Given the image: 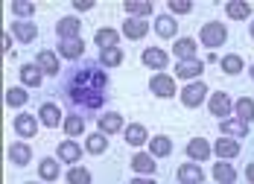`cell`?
Masks as SVG:
<instances>
[{"label": "cell", "instance_id": "1", "mask_svg": "<svg viewBox=\"0 0 254 184\" xmlns=\"http://www.w3.org/2000/svg\"><path fill=\"white\" fill-rule=\"evenodd\" d=\"M105 88H108V76H105L102 67H94V64L76 67L67 79V85H64L70 103L79 105V108H100Z\"/></svg>", "mask_w": 254, "mask_h": 184}, {"label": "cell", "instance_id": "2", "mask_svg": "<svg viewBox=\"0 0 254 184\" xmlns=\"http://www.w3.org/2000/svg\"><path fill=\"white\" fill-rule=\"evenodd\" d=\"M199 41L207 50H219L228 41V26L222 24V21H204L202 29H199Z\"/></svg>", "mask_w": 254, "mask_h": 184}, {"label": "cell", "instance_id": "3", "mask_svg": "<svg viewBox=\"0 0 254 184\" xmlns=\"http://www.w3.org/2000/svg\"><path fill=\"white\" fill-rule=\"evenodd\" d=\"M207 111L216 120H228V117H234V100H231L225 91H213L207 97Z\"/></svg>", "mask_w": 254, "mask_h": 184}, {"label": "cell", "instance_id": "4", "mask_svg": "<svg viewBox=\"0 0 254 184\" xmlns=\"http://www.w3.org/2000/svg\"><path fill=\"white\" fill-rule=\"evenodd\" d=\"M204 97H207V85H204L202 79L187 82V85L181 88V105H187V108H199V105L204 103Z\"/></svg>", "mask_w": 254, "mask_h": 184}, {"label": "cell", "instance_id": "5", "mask_svg": "<svg viewBox=\"0 0 254 184\" xmlns=\"http://www.w3.org/2000/svg\"><path fill=\"white\" fill-rule=\"evenodd\" d=\"M140 59H143V67H149L155 73H164V67H170V53L161 47H146Z\"/></svg>", "mask_w": 254, "mask_h": 184}, {"label": "cell", "instance_id": "6", "mask_svg": "<svg viewBox=\"0 0 254 184\" xmlns=\"http://www.w3.org/2000/svg\"><path fill=\"white\" fill-rule=\"evenodd\" d=\"M82 152H85V146H79L73 137H67V140H62L56 146V158L64 161V164H70V167H76V161H82Z\"/></svg>", "mask_w": 254, "mask_h": 184}, {"label": "cell", "instance_id": "7", "mask_svg": "<svg viewBox=\"0 0 254 184\" xmlns=\"http://www.w3.org/2000/svg\"><path fill=\"white\" fill-rule=\"evenodd\" d=\"M176 182L178 184H204V170L196 161H187L176 170Z\"/></svg>", "mask_w": 254, "mask_h": 184}, {"label": "cell", "instance_id": "8", "mask_svg": "<svg viewBox=\"0 0 254 184\" xmlns=\"http://www.w3.org/2000/svg\"><path fill=\"white\" fill-rule=\"evenodd\" d=\"M149 91L161 100H170V97H176V79L167 76V73H155L149 79Z\"/></svg>", "mask_w": 254, "mask_h": 184}, {"label": "cell", "instance_id": "9", "mask_svg": "<svg viewBox=\"0 0 254 184\" xmlns=\"http://www.w3.org/2000/svg\"><path fill=\"white\" fill-rule=\"evenodd\" d=\"M38 123H41V120H38V114H26V111H21V114H18V117H15V134H18V137H35V134H38Z\"/></svg>", "mask_w": 254, "mask_h": 184}, {"label": "cell", "instance_id": "10", "mask_svg": "<svg viewBox=\"0 0 254 184\" xmlns=\"http://www.w3.org/2000/svg\"><path fill=\"white\" fill-rule=\"evenodd\" d=\"M184 152H187L190 161H196V164H199V161H207V158L213 155V146H210L204 137H190V140H187V146H184Z\"/></svg>", "mask_w": 254, "mask_h": 184}, {"label": "cell", "instance_id": "11", "mask_svg": "<svg viewBox=\"0 0 254 184\" xmlns=\"http://www.w3.org/2000/svg\"><path fill=\"white\" fill-rule=\"evenodd\" d=\"M79 29H82V21H79L76 15H64V18L56 21V35H59V41H64V38H79Z\"/></svg>", "mask_w": 254, "mask_h": 184}, {"label": "cell", "instance_id": "12", "mask_svg": "<svg viewBox=\"0 0 254 184\" xmlns=\"http://www.w3.org/2000/svg\"><path fill=\"white\" fill-rule=\"evenodd\" d=\"M59 59H64V61H76L82 59V53H85V41L82 38H64V41H59Z\"/></svg>", "mask_w": 254, "mask_h": 184}, {"label": "cell", "instance_id": "13", "mask_svg": "<svg viewBox=\"0 0 254 184\" xmlns=\"http://www.w3.org/2000/svg\"><path fill=\"white\" fill-rule=\"evenodd\" d=\"M219 131H222L225 137L243 140V137H249V123L240 120V117H228V120H219Z\"/></svg>", "mask_w": 254, "mask_h": 184}, {"label": "cell", "instance_id": "14", "mask_svg": "<svg viewBox=\"0 0 254 184\" xmlns=\"http://www.w3.org/2000/svg\"><path fill=\"white\" fill-rule=\"evenodd\" d=\"M38 120H41V126H47V129H56V126L64 123L62 108H59L56 103H41V108H38Z\"/></svg>", "mask_w": 254, "mask_h": 184}, {"label": "cell", "instance_id": "15", "mask_svg": "<svg viewBox=\"0 0 254 184\" xmlns=\"http://www.w3.org/2000/svg\"><path fill=\"white\" fill-rule=\"evenodd\" d=\"M97 126L102 131V134H117V131H123L126 126H123V114H117V111H105V114H100L97 117Z\"/></svg>", "mask_w": 254, "mask_h": 184}, {"label": "cell", "instance_id": "16", "mask_svg": "<svg viewBox=\"0 0 254 184\" xmlns=\"http://www.w3.org/2000/svg\"><path fill=\"white\" fill-rule=\"evenodd\" d=\"M202 73H204V61H199V59H187V61H178V64H176V76L178 79L196 82Z\"/></svg>", "mask_w": 254, "mask_h": 184}, {"label": "cell", "instance_id": "17", "mask_svg": "<svg viewBox=\"0 0 254 184\" xmlns=\"http://www.w3.org/2000/svg\"><path fill=\"white\" fill-rule=\"evenodd\" d=\"M62 176V161L59 158H41L38 161V179L44 184H53Z\"/></svg>", "mask_w": 254, "mask_h": 184}, {"label": "cell", "instance_id": "18", "mask_svg": "<svg viewBox=\"0 0 254 184\" xmlns=\"http://www.w3.org/2000/svg\"><path fill=\"white\" fill-rule=\"evenodd\" d=\"M155 170H158L155 155H149V152H134V158H131V173L134 176H152Z\"/></svg>", "mask_w": 254, "mask_h": 184}, {"label": "cell", "instance_id": "19", "mask_svg": "<svg viewBox=\"0 0 254 184\" xmlns=\"http://www.w3.org/2000/svg\"><path fill=\"white\" fill-rule=\"evenodd\" d=\"M12 35L18 38V44H32L38 38V26L32 21H12Z\"/></svg>", "mask_w": 254, "mask_h": 184}, {"label": "cell", "instance_id": "20", "mask_svg": "<svg viewBox=\"0 0 254 184\" xmlns=\"http://www.w3.org/2000/svg\"><path fill=\"white\" fill-rule=\"evenodd\" d=\"M18 76H21V85H24V88H41L44 70H41L38 64H21V67H18Z\"/></svg>", "mask_w": 254, "mask_h": 184}, {"label": "cell", "instance_id": "21", "mask_svg": "<svg viewBox=\"0 0 254 184\" xmlns=\"http://www.w3.org/2000/svg\"><path fill=\"white\" fill-rule=\"evenodd\" d=\"M35 64L44 70V76H56L59 73V53H53V50H38V56H35Z\"/></svg>", "mask_w": 254, "mask_h": 184}, {"label": "cell", "instance_id": "22", "mask_svg": "<svg viewBox=\"0 0 254 184\" xmlns=\"http://www.w3.org/2000/svg\"><path fill=\"white\" fill-rule=\"evenodd\" d=\"M152 29H155V35H158V38H176L178 21L173 18V15H158V18H155V24H152Z\"/></svg>", "mask_w": 254, "mask_h": 184}, {"label": "cell", "instance_id": "23", "mask_svg": "<svg viewBox=\"0 0 254 184\" xmlns=\"http://www.w3.org/2000/svg\"><path fill=\"white\" fill-rule=\"evenodd\" d=\"M123 137H126L128 146H143V143H149V131H146V126H140V123H131V126H126L123 129Z\"/></svg>", "mask_w": 254, "mask_h": 184}, {"label": "cell", "instance_id": "24", "mask_svg": "<svg viewBox=\"0 0 254 184\" xmlns=\"http://www.w3.org/2000/svg\"><path fill=\"white\" fill-rule=\"evenodd\" d=\"M213 152L219 155V161H231V158L240 155V140H234V137H219V140L213 143Z\"/></svg>", "mask_w": 254, "mask_h": 184}, {"label": "cell", "instance_id": "25", "mask_svg": "<svg viewBox=\"0 0 254 184\" xmlns=\"http://www.w3.org/2000/svg\"><path fill=\"white\" fill-rule=\"evenodd\" d=\"M126 38H131V41H140L146 32H149V24L143 21V18H128V21H123V29H120Z\"/></svg>", "mask_w": 254, "mask_h": 184}, {"label": "cell", "instance_id": "26", "mask_svg": "<svg viewBox=\"0 0 254 184\" xmlns=\"http://www.w3.org/2000/svg\"><path fill=\"white\" fill-rule=\"evenodd\" d=\"M196 53H199V44H196V38H178L176 44H173V56H176L178 61L196 59Z\"/></svg>", "mask_w": 254, "mask_h": 184}, {"label": "cell", "instance_id": "27", "mask_svg": "<svg viewBox=\"0 0 254 184\" xmlns=\"http://www.w3.org/2000/svg\"><path fill=\"white\" fill-rule=\"evenodd\" d=\"M94 44H97L100 50H105V47H117V44H120V32H117L114 26H102V29L94 32Z\"/></svg>", "mask_w": 254, "mask_h": 184}, {"label": "cell", "instance_id": "28", "mask_svg": "<svg viewBox=\"0 0 254 184\" xmlns=\"http://www.w3.org/2000/svg\"><path fill=\"white\" fill-rule=\"evenodd\" d=\"M9 161H12L15 167H26V164L32 161V149H29V143H24V140L12 143V146H9Z\"/></svg>", "mask_w": 254, "mask_h": 184}, {"label": "cell", "instance_id": "29", "mask_svg": "<svg viewBox=\"0 0 254 184\" xmlns=\"http://www.w3.org/2000/svg\"><path fill=\"white\" fill-rule=\"evenodd\" d=\"M105 149H108V134L91 131V134L85 137V152H88V155H102Z\"/></svg>", "mask_w": 254, "mask_h": 184}, {"label": "cell", "instance_id": "30", "mask_svg": "<svg viewBox=\"0 0 254 184\" xmlns=\"http://www.w3.org/2000/svg\"><path fill=\"white\" fill-rule=\"evenodd\" d=\"M213 179H216V184H237V170L231 167V161H216Z\"/></svg>", "mask_w": 254, "mask_h": 184}, {"label": "cell", "instance_id": "31", "mask_svg": "<svg viewBox=\"0 0 254 184\" xmlns=\"http://www.w3.org/2000/svg\"><path fill=\"white\" fill-rule=\"evenodd\" d=\"M225 15L231 21H252V6L243 0H231V3H225Z\"/></svg>", "mask_w": 254, "mask_h": 184}, {"label": "cell", "instance_id": "32", "mask_svg": "<svg viewBox=\"0 0 254 184\" xmlns=\"http://www.w3.org/2000/svg\"><path fill=\"white\" fill-rule=\"evenodd\" d=\"M219 67H222V73H225V76H237V73H243L246 61H243V56H237V53H228L225 59H219Z\"/></svg>", "mask_w": 254, "mask_h": 184}, {"label": "cell", "instance_id": "33", "mask_svg": "<svg viewBox=\"0 0 254 184\" xmlns=\"http://www.w3.org/2000/svg\"><path fill=\"white\" fill-rule=\"evenodd\" d=\"M173 152V140L167 134H158V137H149V155L155 158H167Z\"/></svg>", "mask_w": 254, "mask_h": 184}, {"label": "cell", "instance_id": "34", "mask_svg": "<svg viewBox=\"0 0 254 184\" xmlns=\"http://www.w3.org/2000/svg\"><path fill=\"white\" fill-rule=\"evenodd\" d=\"M100 67H120L123 64V50L120 47H105V50H100Z\"/></svg>", "mask_w": 254, "mask_h": 184}, {"label": "cell", "instance_id": "35", "mask_svg": "<svg viewBox=\"0 0 254 184\" xmlns=\"http://www.w3.org/2000/svg\"><path fill=\"white\" fill-rule=\"evenodd\" d=\"M64 134L67 137H82L85 134V117L82 114H64Z\"/></svg>", "mask_w": 254, "mask_h": 184}, {"label": "cell", "instance_id": "36", "mask_svg": "<svg viewBox=\"0 0 254 184\" xmlns=\"http://www.w3.org/2000/svg\"><path fill=\"white\" fill-rule=\"evenodd\" d=\"M123 9L128 12V18H149L152 15V3H146V0H126Z\"/></svg>", "mask_w": 254, "mask_h": 184}, {"label": "cell", "instance_id": "37", "mask_svg": "<svg viewBox=\"0 0 254 184\" xmlns=\"http://www.w3.org/2000/svg\"><path fill=\"white\" fill-rule=\"evenodd\" d=\"M26 103H29V91L24 85L21 88H6V105L9 108H24Z\"/></svg>", "mask_w": 254, "mask_h": 184}, {"label": "cell", "instance_id": "38", "mask_svg": "<svg viewBox=\"0 0 254 184\" xmlns=\"http://www.w3.org/2000/svg\"><path fill=\"white\" fill-rule=\"evenodd\" d=\"M234 117H240V120L252 123V120H254V100H252V97H240V100L234 103Z\"/></svg>", "mask_w": 254, "mask_h": 184}, {"label": "cell", "instance_id": "39", "mask_svg": "<svg viewBox=\"0 0 254 184\" xmlns=\"http://www.w3.org/2000/svg\"><path fill=\"white\" fill-rule=\"evenodd\" d=\"M94 182V179H91V173H88V170H85V167H70V170H67V184H91Z\"/></svg>", "mask_w": 254, "mask_h": 184}, {"label": "cell", "instance_id": "40", "mask_svg": "<svg viewBox=\"0 0 254 184\" xmlns=\"http://www.w3.org/2000/svg\"><path fill=\"white\" fill-rule=\"evenodd\" d=\"M12 12H15V18L26 21V18H32V15H35V3H26V0H15V3H12Z\"/></svg>", "mask_w": 254, "mask_h": 184}, {"label": "cell", "instance_id": "41", "mask_svg": "<svg viewBox=\"0 0 254 184\" xmlns=\"http://www.w3.org/2000/svg\"><path fill=\"white\" fill-rule=\"evenodd\" d=\"M167 9H170V15H187V12L193 9V3H190V0H170Z\"/></svg>", "mask_w": 254, "mask_h": 184}, {"label": "cell", "instance_id": "42", "mask_svg": "<svg viewBox=\"0 0 254 184\" xmlns=\"http://www.w3.org/2000/svg\"><path fill=\"white\" fill-rule=\"evenodd\" d=\"M73 9H76V12H91V9H94V0H76Z\"/></svg>", "mask_w": 254, "mask_h": 184}, {"label": "cell", "instance_id": "43", "mask_svg": "<svg viewBox=\"0 0 254 184\" xmlns=\"http://www.w3.org/2000/svg\"><path fill=\"white\" fill-rule=\"evenodd\" d=\"M12 41H15V35L12 32H3V53L12 50Z\"/></svg>", "mask_w": 254, "mask_h": 184}, {"label": "cell", "instance_id": "44", "mask_svg": "<svg viewBox=\"0 0 254 184\" xmlns=\"http://www.w3.org/2000/svg\"><path fill=\"white\" fill-rule=\"evenodd\" d=\"M131 184H158L152 179V176H134V179H131Z\"/></svg>", "mask_w": 254, "mask_h": 184}, {"label": "cell", "instance_id": "45", "mask_svg": "<svg viewBox=\"0 0 254 184\" xmlns=\"http://www.w3.org/2000/svg\"><path fill=\"white\" fill-rule=\"evenodd\" d=\"M246 179H249V184H254V161L246 164Z\"/></svg>", "mask_w": 254, "mask_h": 184}, {"label": "cell", "instance_id": "46", "mask_svg": "<svg viewBox=\"0 0 254 184\" xmlns=\"http://www.w3.org/2000/svg\"><path fill=\"white\" fill-rule=\"evenodd\" d=\"M249 35L254 38V18H252V24H249Z\"/></svg>", "mask_w": 254, "mask_h": 184}, {"label": "cell", "instance_id": "47", "mask_svg": "<svg viewBox=\"0 0 254 184\" xmlns=\"http://www.w3.org/2000/svg\"><path fill=\"white\" fill-rule=\"evenodd\" d=\"M249 73H252V82H254V64H252V67H249Z\"/></svg>", "mask_w": 254, "mask_h": 184}, {"label": "cell", "instance_id": "48", "mask_svg": "<svg viewBox=\"0 0 254 184\" xmlns=\"http://www.w3.org/2000/svg\"><path fill=\"white\" fill-rule=\"evenodd\" d=\"M26 184H38V182H26Z\"/></svg>", "mask_w": 254, "mask_h": 184}]
</instances>
